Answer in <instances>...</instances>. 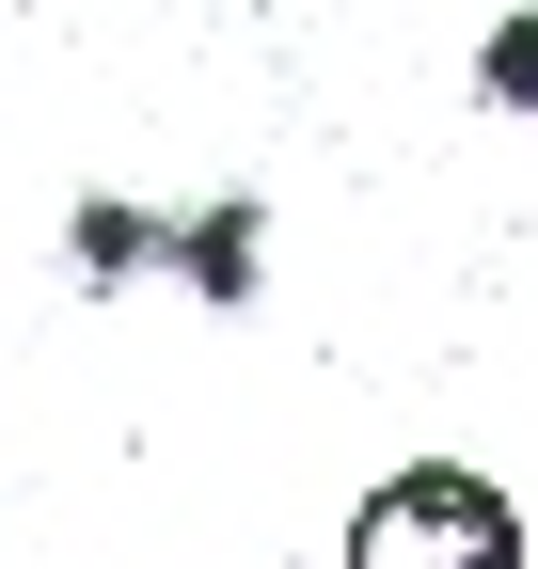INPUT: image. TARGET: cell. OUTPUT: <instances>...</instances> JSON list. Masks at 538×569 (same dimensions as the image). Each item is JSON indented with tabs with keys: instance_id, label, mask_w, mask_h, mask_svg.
<instances>
[{
	"instance_id": "obj_1",
	"label": "cell",
	"mask_w": 538,
	"mask_h": 569,
	"mask_svg": "<svg viewBox=\"0 0 538 569\" xmlns=\"http://www.w3.org/2000/svg\"><path fill=\"white\" fill-rule=\"evenodd\" d=\"M349 569H538L507 475L476 459H396L365 507H349Z\"/></svg>"
},
{
	"instance_id": "obj_2",
	"label": "cell",
	"mask_w": 538,
	"mask_h": 569,
	"mask_svg": "<svg viewBox=\"0 0 538 569\" xmlns=\"http://www.w3.org/2000/svg\"><path fill=\"white\" fill-rule=\"evenodd\" d=\"M175 284L207 317H253V284H269V190H207V206H175Z\"/></svg>"
},
{
	"instance_id": "obj_3",
	"label": "cell",
	"mask_w": 538,
	"mask_h": 569,
	"mask_svg": "<svg viewBox=\"0 0 538 569\" xmlns=\"http://www.w3.org/2000/svg\"><path fill=\"white\" fill-rule=\"evenodd\" d=\"M143 269H175V206H143V190H80L63 206V284H80V301H111V284H143Z\"/></svg>"
},
{
	"instance_id": "obj_4",
	"label": "cell",
	"mask_w": 538,
	"mask_h": 569,
	"mask_svg": "<svg viewBox=\"0 0 538 569\" xmlns=\"http://www.w3.org/2000/svg\"><path fill=\"white\" fill-rule=\"evenodd\" d=\"M476 111H538V0H507L476 32Z\"/></svg>"
}]
</instances>
